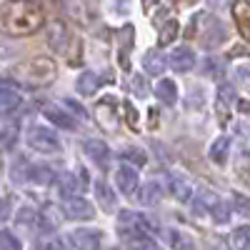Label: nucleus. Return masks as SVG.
I'll use <instances>...</instances> for the list:
<instances>
[{
  "label": "nucleus",
  "mask_w": 250,
  "mask_h": 250,
  "mask_svg": "<svg viewBox=\"0 0 250 250\" xmlns=\"http://www.w3.org/2000/svg\"><path fill=\"white\" fill-rule=\"evenodd\" d=\"M165 240H168V245H170L173 250H195V240L188 235V233L178 230V228L165 230Z\"/></svg>",
  "instance_id": "ddd939ff"
},
{
  "label": "nucleus",
  "mask_w": 250,
  "mask_h": 250,
  "mask_svg": "<svg viewBox=\"0 0 250 250\" xmlns=\"http://www.w3.org/2000/svg\"><path fill=\"white\" fill-rule=\"evenodd\" d=\"M123 160L135 163L138 168H140V165H145V163H148V155H145L140 148H125V150H123Z\"/></svg>",
  "instance_id": "bb28decb"
},
{
  "label": "nucleus",
  "mask_w": 250,
  "mask_h": 250,
  "mask_svg": "<svg viewBox=\"0 0 250 250\" xmlns=\"http://www.w3.org/2000/svg\"><path fill=\"white\" fill-rule=\"evenodd\" d=\"M15 143H18V125L0 128V150H13Z\"/></svg>",
  "instance_id": "b1692460"
},
{
  "label": "nucleus",
  "mask_w": 250,
  "mask_h": 250,
  "mask_svg": "<svg viewBox=\"0 0 250 250\" xmlns=\"http://www.w3.org/2000/svg\"><path fill=\"white\" fill-rule=\"evenodd\" d=\"M30 168H33V165H30L25 158H18V160L13 163V168H10L13 180H15V183H28V180H30Z\"/></svg>",
  "instance_id": "412c9836"
},
{
  "label": "nucleus",
  "mask_w": 250,
  "mask_h": 250,
  "mask_svg": "<svg viewBox=\"0 0 250 250\" xmlns=\"http://www.w3.org/2000/svg\"><path fill=\"white\" fill-rule=\"evenodd\" d=\"M160 198H163V188H160V183H155V180H150V183H145L143 188H138V203L145 205V208L158 205Z\"/></svg>",
  "instance_id": "9d476101"
},
{
  "label": "nucleus",
  "mask_w": 250,
  "mask_h": 250,
  "mask_svg": "<svg viewBox=\"0 0 250 250\" xmlns=\"http://www.w3.org/2000/svg\"><path fill=\"white\" fill-rule=\"evenodd\" d=\"M70 238L78 250H100V245H103V233L93 230V228H80Z\"/></svg>",
  "instance_id": "39448f33"
},
{
  "label": "nucleus",
  "mask_w": 250,
  "mask_h": 250,
  "mask_svg": "<svg viewBox=\"0 0 250 250\" xmlns=\"http://www.w3.org/2000/svg\"><path fill=\"white\" fill-rule=\"evenodd\" d=\"M28 145L38 153H58L60 150V140L53 130L43 128V125H35V128L28 130Z\"/></svg>",
  "instance_id": "7ed1b4c3"
},
{
  "label": "nucleus",
  "mask_w": 250,
  "mask_h": 250,
  "mask_svg": "<svg viewBox=\"0 0 250 250\" xmlns=\"http://www.w3.org/2000/svg\"><path fill=\"white\" fill-rule=\"evenodd\" d=\"M95 195H98V203H100V208L103 210H113V205H115V195H113V190L103 183V180H98L95 183Z\"/></svg>",
  "instance_id": "6ab92c4d"
},
{
  "label": "nucleus",
  "mask_w": 250,
  "mask_h": 250,
  "mask_svg": "<svg viewBox=\"0 0 250 250\" xmlns=\"http://www.w3.org/2000/svg\"><path fill=\"white\" fill-rule=\"evenodd\" d=\"M85 155L95 163V165H100V168H105L108 165V158H110V150H108V145L103 143V140H85Z\"/></svg>",
  "instance_id": "1a4fd4ad"
},
{
  "label": "nucleus",
  "mask_w": 250,
  "mask_h": 250,
  "mask_svg": "<svg viewBox=\"0 0 250 250\" xmlns=\"http://www.w3.org/2000/svg\"><path fill=\"white\" fill-rule=\"evenodd\" d=\"M175 33H178V23H175V20H168V23L160 28V38H158L160 45H168L170 40L175 38Z\"/></svg>",
  "instance_id": "c85d7f7f"
},
{
  "label": "nucleus",
  "mask_w": 250,
  "mask_h": 250,
  "mask_svg": "<svg viewBox=\"0 0 250 250\" xmlns=\"http://www.w3.org/2000/svg\"><path fill=\"white\" fill-rule=\"evenodd\" d=\"M233 15H235L238 33L250 43V3H235L233 5Z\"/></svg>",
  "instance_id": "f8f14e48"
},
{
  "label": "nucleus",
  "mask_w": 250,
  "mask_h": 250,
  "mask_svg": "<svg viewBox=\"0 0 250 250\" xmlns=\"http://www.w3.org/2000/svg\"><path fill=\"white\" fill-rule=\"evenodd\" d=\"M18 108H20V95L8 85H0V115H10Z\"/></svg>",
  "instance_id": "4468645a"
},
{
  "label": "nucleus",
  "mask_w": 250,
  "mask_h": 250,
  "mask_svg": "<svg viewBox=\"0 0 250 250\" xmlns=\"http://www.w3.org/2000/svg\"><path fill=\"white\" fill-rule=\"evenodd\" d=\"M115 183L125 195H133V193H138L140 180H138V173L130 168V165H123V168H118V173H115Z\"/></svg>",
  "instance_id": "6e6552de"
},
{
  "label": "nucleus",
  "mask_w": 250,
  "mask_h": 250,
  "mask_svg": "<svg viewBox=\"0 0 250 250\" xmlns=\"http://www.w3.org/2000/svg\"><path fill=\"white\" fill-rule=\"evenodd\" d=\"M155 95L160 98L163 105H173V103L178 100V88H175V83L173 80H160L158 85H155Z\"/></svg>",
  "instance_id": "f3484780"
},
{
  "label": "nucleus",
  "mask_w": 250,
  "mask_h": 250,
  "mask_svg": "<svg viewBox=\"0 0 250 250\" xmlns=\"http://www.w3.org/2000/svg\"><path fill=\"white\" fill-rule=\"evenodd\" d=\"M43 115L53 123V125H58V128H62V130H75V118L68 113V110H62L60 105H45L43 108Z\"/></svg>",
  "instance_id": "423d86ee"
},
{
  "label": "nucleus",
  "mask_w": 250,
  "mask_h": 250,
  "mask_svg": "<svg viewBox=\"0 0 250 250\" xmlns=\"http://www.w3.org/2000/svg\"><path fill=\"white\" fill-rule=\"evenodd\" d=\"M208 155H210L213 163L225 165L228 155H230V138H228V135H220L218 140H213V145H210V150H208Z\"/></svg>",
  "instance_id": "2eb2a0df"
},
{
  "label": "nucleus",
  "mask_w": 250,
  "mask_h": 250,
  "mask_svg": "<svg viewBox=\"0 0 250 250\" xmlns=\"http://www.w3.org/2000/svg\"><path fill=\"white\" fill-rule=\"evenodd\" d=\"M10 210H13V205L8 198H0V223H5L10 218Z\"/></svg>",
  "instance_id": "473e14b6"
},
{
  "label": "nucleus",
  "mask_w": 250,
  "mask_h": 250,
  "mask_svg": "<svg viewBox=\"0 0 250 250\" xmlns=\"http://www.w3.org/2000/svg\"><path fill=\"white\" fill-rule=\"evenodd\" d=\"M230 245L235 250H250V225H240L230 235Z\"/></svg>",
  "instance_id": "aec40b11"
},
{
  "label": "nucleus",
  "mask_w": 250,
  "mask_h": 250,
  "mask_svg": "<svg viewBox=\"0 0 250 250\" xmlns=\"http://www.w3.org/2000/svg\"><path fill=\"white\" fill-rule=\"evenodd\" d=\"M43 250H68V248H65V243H62V240L53 238V240H48V243L43 245Z\"/></svg>",
  "instance_id": "72a5a7b5"
},
{
  "label": "nucleus",
  "mask_w": 250,
  "mask_h": 250,
  "mask_svg": "<svg viewBox=\"0 0 250 250\" xmlns=\"http://www.w3.org/2000/svg\"><path fill=\"white\" fill-rule=\"evenodd\" d=\"M98 85H100V78H98L95 73H83V75L78 78V83H75L78 93L85 95V98H90V95L98 90Z\"/></svg>",
  "instance_id": "a211bd4d"
},
{
  "label": "nucleus",
  "mask_w": 250,
  "mask_h": 250,
  "mask_svg": "<svg viewBox=\"0 0 250 250\" xmlns=\"http://www.w3.org/2000/svg\"><path fill=\"white\" fill-rule=\"evenodd\" d=\"M13 73L18 75V80L28 83V85H45L55 78V62L48 58H33L28 62H20Z\"/></svg>",
  "instance_id": "f03ea898"
},
{
  "label": "nucleus",
  "mask_w": 250,
  "mask_h": 250,
  "mask_svg": "<svg viewBox=\"0 0 250 250\" xmlns=\"http://www.w3.org/2000/svg\"><path fill=\"white\" fill-rule=\"evenodd\" d=\"M133 88L138 95H145V83H143V75H133Z\"/></svg>",
  "instance_id": "f704fd0d"
},
{
  "label": "nucleus",
  "mask_w": 250,
  "mask_h": 250,
  "mask_svg": "<svg viewBox=\"0 0 250 250\" xmlns=\"http://www.w3.org/2000/svg\"><path fill=\"white\" fill-rule=\"evenodd\" d=\"M45 23L38 3H5L0 8V30L8 35H30Z\"/></svg>",
  "instance_id": "f257e3e1"
},
{
  "label": "nucleus",
  "mask_w": 250,
  "mask_h": 250,
  "mask_svg": "<svg viewBox=\"0 0 250 250\" xmlns=\"http://www.w3.org/2000/svg\"><path fill=\"white\" fill-rule=\"evenodd\" d=\"M62 213H65L68 220H90L95 215L93 203H88L85 198H80V195L65 198V203H62Z\"/></svg>",
  "instance_id": "20e7f679"
},
{
  "label": "nucleus",
  "mask_w": 250,
  "mask_h": 250,
  "mask_svg": "<svg viewBox=\"0 0 250 250\" xmlns=\"http://www.w3.org/2000/svg\"><path fill=\"white\" fill-rule=\"evenodd\" d=\"M133 250H160L158 248V243L153 240V238H138V240H133Z\"/></svg>",
  "instance_id": "7c9ffc66"
},
{
  "label": "nucleus",
  "mask_w": 250,
  "mask_h": 250,
  "mask_svg": "<svg viewBox=\"0 0 250 250\" xmlns=\"http://www.w3.org/2000/svg\"><path fill=\"white\" fill-rule=\"evenodd\" d=\"M30 180L38 185H50L55 180V173L48 168V165H33L30 168Z\"/></svg>",
  "instance_id": "4be33fe9"
},
{
  "label": "nucleus",
  "mask_w": 250,
  "mask_h": 250,
  "mask_svg": "<svg viewBox=\"0 0 250 250\" xmlns=\"http://www.w3.org/2000/svg\"><path fill=\"white\" fill-rule=\"evenodd\" d=\"M38 213L33 210V208H20V213L15 218L18 228H25V230H33V228H38Z\"/></svg>",
  "instance_id": "5701e85b"
},
{
  "label": "nucleus",
  "mask_w": 250,
  "mask_h": 250,
  "mask_svg": "<svg viewBox=\"0 0 250 250\" xmlns=\"http://www.w3.org/2000/svg\"><path fill=\"white\" fill-rule=\"evenodd\" d=\"M62 43H65V28H62L60 23H55L53 30H50V45L55 50H62Z\"/></svg>",
  "instance_id": "c756f323"
},
{
  "label": "nucleus",
  "mask_w": 250,
  "mask_h": 250,
  "mask_svg": "<svg viewBox=\"0 0 250 250\" xmlns=\"http://www.w3.org/2000/svg\"><path fill=\"white\" fill-rule=\"evenodd\" d=\"M60 190H62V195H65V198H73V190H75V180H73V175H62Z\"/></svg>",
  "instance_id": "2f4dec72"
},
{
  "label": "nucleus",
  "mask_w": 250,
  "mask_h": 250,
  "mask_svg": "<svg viewBox=\"0 0 250 250\" xmlns=\"http://www.w3.org/2000/svg\"><path fill=\"white\" fill-rule=\"evenodd\" d=\"M193 62H195V55L190 48H175L170 55H168V65L175 70V73H188L193 68Z\"/></svg>",
  "instance_id": "0eeeda50"
},
{
  "label": "nucleus",
  "mask_w": 250,
  "mask_h": 250,
  "mask_svg": "<svg viewBox=\"0 0 250 250\" xmlns=\"http://www.w3.org/2000/svg\"><path fill=\"white\" fill-rule=\"evenodd\" d=\"M170 195L175 200H180V203H188L193 198V185L188 183L183 175H173L170 178Z\"/></svg>",
  "instance_id": "dca6fc26"
},
{
  "label": "nucleus",
  "mask_w": 250,
  "mask_h": 250,
  "mask_svg": "<svg viewBox=\"0 0 250 250\" xmlns=\"http://www.w3.org/2000/svg\"><path fill=\"white\" fill-rule=\"evenodd\" d=\"M233 210H235L238 215H243V218H250V198L235 193V195H233Z\"/></svg>",
  "instance_id": "cd10ccee"
},
{
  "label": "nucleus",
  "mask_w": 250,
  "mask_h": 250,
  "mask_svg": "<svg viewBox=\"0 0 250 250\" xmlns=\"http://www.w3.org/2000/svg\"><path fill=\"white\" fill-rule=\"evenodd\" d=\"M143 68H145L148 75L158 78V75H163L165 68H168V58H165L163 53H158V50H148L145 58H143Z\"/></svg>",
  "instance_id": "9b49d317"
},
{
  "label": "nucleus",
  "mask_w": 250,
  "mask_h": 250,
  "mask_svg": "<svg viewBox=\"0 0 250 250\" xmlns=\"http://www.w3.org/2000/svg\"><path fill=\"white\" fill-rule=\"evenodd\" d=\"M0 250H23V245L10 230H0Z\"/></svg>",
  "instance_id": "a878e982"
},
{
  "label": "nucleus",
  "mask_w": 250,
  "mask_h": 250,
  "mask_svg": "<svg viewBox=\"0 0 250 250\" xmlns=\"http://www.w3.org/2000/svg\"><path fill=\"white\" fill-rule=\"evenodd\" d=\"M113 250H123V248H113Z\"/></svg>",
  "instance_id": "c9c22d12"
},
{
  "label": "nucleus",
  "mask_w": 250,
  "mask_h": 250,
  "mask_svg": "<svg viewBox=\"0 0 250 250\" xmlns=\"http://www.w3.org/2000/svg\"><path fill=\"white\" fill-rule=\"evenodd\" d=\"M208 215L213 218V223H215V225H225L228 220H230V205H228V203H218V200H215V205L210 208V213H208Z\"/></svg>",
  "instance_id": "393cba45"
}]
</instances>
